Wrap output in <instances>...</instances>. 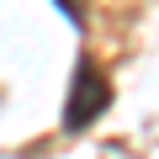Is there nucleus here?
<instances>
[{"label":"nucleus","instance_id":"f257e3e1","mask_svg":"<svg viewBox=\"0 0 159 159\" xmlns=\"http://www.w3.org/2000/svg\"><path fill=\"white\" fill-rule=\"evenodd\" d=\"M111 101V85H106V74L96 69V58H80L74 64V80H69V106H64V127L80 133V127H90Z\"/></svg>","mask_w":159,"mask_h":159}]
</instances>
